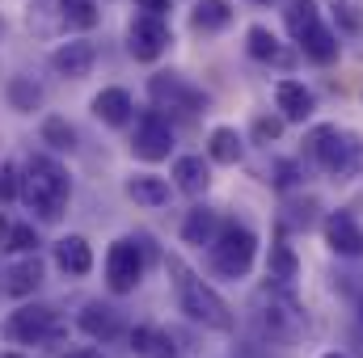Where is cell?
I'll list each match as a JSON object with an SVG mask.
<instances>
[{"mask_svg": "<svg viewBox=\"0 0 363 358\" xmlns=\"http://www.w3.org/2000/svg\"><path fill=\"white\" fill-rule=\"evenodd\" d=\"M169 274H174L178 308L194 321V325H207V329H233V312H228V304H224L203 278H194L178 258H169Z\"/></svg>", "mask_w": 363, "mask_h": 358, "instance_id": "1", "label": "cell"}, {"mask_svg": "<svg viewBox=\"0 0 363 358\" xmlns=\"http://www.w3.org/2000/svg\"><path fill=\"white\" fill-rule=\"evenodd\" d=\"M68 173L51 161V156H30L26 165V198L43 219H60L64 202H68Z\"/></svg>", "mask_w": 363, "mask_h": 358, "instance_id": "2", "label": "cell"}, {"mask_svg": "<svg viewBox=\"0 0 363 358\" xmlns=\"http://www.w3.org/2000/svg\"><path fill=\"white\" fill-rule=\"evenodd\" d=\"M313 156H317V165L330 173V178H351L355 169L363 165V144L359 135H351V131H338V127H317L313 131Z\"/></svg>", "mask_w": 363, "mask_h": 358, "instance_id": "3", "label": "cell"}, {"mask_svg": "<svg viewBox=\"0 0 363 358\" xmlns=\"http://www.w3.org/2000/svg\"><path fill=\"white\" fill-rule=\"evenodd\" d=\"M254 258H258V236L250 228L228 224V228L216 232V241H211V270L220 278H245L250 266H254Z\"/></svg>", "mask_w": 363, "mask_h": 358, "instance_id": "4", "label": "cell"}, {"mask_svg": "<svg viewBox=\"0 0 363 358\" xmlns=\"http://www.w3.org/2000/svg\"><path fill=\"white\" fill-rule=\"evenodd\" d=\"M127 47H131V55L144 59V64L161 59V55L169 51V25H165V17L140 13V17L131 21V30H127Z\"/></svg>", "mask_w": 363, "mask_h": 358, "instance_id": "5", "label": "cell"}, {"mask_svg": "<svg viewBox=\"0 0 363 358\" xmlns=\"http://www.w3.org/2000/svg\"><path fill=\"white\" fill-rule=\"evenodd\" d=\"M140 274H144V258H140L135 241H114L110 253H106V282H110V291H118V295L135 291Z\"/></svg>", "mask_w": 363, "mask_h": 358, "instance_id": "6", "label": "cell"}, {"mask_svg": "<svg viewBox=\"0 0 363 358\" xmlns=\"http://www.w3.org/2000/svg\"><path fill=\"white\" fill-rule=\"evenodd\" d=\"M131 148H135L140 161H165L169 148H174V131H169V122H165L157 110H148V114L140 118V127H135Z\"/></svg>", "mask_w": 363, "mask_h": 358, "instance_id": "7", "label": "cell"}, {"mask_svg": "<svg viewBox=\"0 0 363 358\" xmlns=\"http://www.w3.org/2000/svg\"><path fill=\"white\" fill-rule=\"evenodd\" d=\"M55 333V312L51 308H43V304H34V308H21V312H13L9 321H4V337L9 342H47Z\"/></svg>", "mask_w": 363, "mask_h": 358, "instance_id": "8", "label": "cell"}, {"mask_svg": "<svg viewBox=\"0 0 363 358\" xmlns=\"http://www.w3.org/2000/svg\"><path fill=\"white\" fill-rule=\"evenodd\" d=\"M148 93H152V101L157 105H169V110H203L207 105V97L199 89H190L182 76H169V72H161V76H152L148 81Z\"/></svg>", "mask_w": 363, "mask_h": 358, "instance_id": "9", "label": "cell"}, {"mask_svg": "<svg viewBox=\"0 0 363 358\" xmlns=\"http://www.w3.org/2000/svg\"><path fill=\"white\" fill-rule=\"evenodd\" d=\"M325 241L338 258H363V228L351 211H334L325 215Z\"/></svg>", "mask_w": 363, "mask_h": 358, "instance_id": "10", "label": "cell"}, {"mask_svg": "<svg viewBox=\"0 0 363 358\" xmlns=\"http://www.w3.org/2000/svg\"><path fill=\"white\" fill-rule=\"evenodd\" d=\"M93 59H97V47L85 42V38H77V42H64V47L51 55V68H55L60 76H68V81H81V76H89Z\"/></svg>", "mask_w": 363, "mask_h": 358, "instance_id": "11", "label": "cell"}, {"mask_svg": "<svg viewBox=\"0 0 363 358\" xmlns=\"http://www.w3.org/2000/svg\"><path fill=\"white\" fill-rule=\"evenodd\" d=\"M271 295V308L262 312V325L271 329V337H283V342H291V337H300V308L287 299V295Z\"/></svg>", "mask_w": 363, "mask_h": 358, "instance_id": "12", "label": "cell"}, {"mask_svg": "<svg viewBox=\"0 0 363 358\" xmlns=\"http://www.w3.org/2000/svg\"><path fill=\"white\" fill-rule=\"evenodd\" d=\"M274 101H279V114H283V122H304L308 114H313V93L304 89L300 81H279L274 85Z\"/></svg>", "mask_w": 363, "mask_h": 358, "instance_id": "13", "label": "cell"}, {"mask_svg": "<svg viewBox=\"0 0 363 358\" xmlns=\"http://www.w3.org/2000/svg\"><path fill=\"white\" fill-rule=\"evenodd\" d=\"M81 329L97 337V342H114L118 333H123V316H118V308H106V304H89L85 312H81Z\"/></svg>", "mask_w": 363, "mask_h": 358, "instance_id": "14", "label": "cell"}, {"mask_svg": "<svg viewBox=\"0 0 363 358\" xmlns=\"http://www.w3.org/2000/svg\"><path fill=\"white\" fill-rule=\"evenodd\" d=\"M131 93L127 89H101L93 97V114L101 118V122H110V127H123L127 118H131Z\"/></svg>", "mask_w": 363, "mask_h": 358, "instance_id": "15", "label": "cell"}, {"mask_svg": "<svg viewBox=\"0 0 363 358\" xmlns=\"http://www.w3.org/2000/svg\"><path fill=\"white\" fill-rule=\"evenodd\" d=\"M55 262L64 274H89L93 270V249L85 236H64L60 245H55Z\"/></svg>", "mask_w": 363, "mask_h": 358, "instance_id": "16", "label": "cell"}, {"mask_svg": "<svg viewBox=\"0 0 363 358\" xmlns=\"http://www.w3.org/2000/svg\"><path fill=\"white\" fill-rule=\"evenodd\" d=\"M207 156H211L216 165H237V161L245 156V144H241V135H237L233 127H216V131L207 135Z\"/></svg>", "mask_w": 363, "mask_h": 358, "instance_id": "17", "label": "cell"}, {"mask_svg": "<svg viewBox=\"0 0 363 358\" xmlns=\"http://www.w3.org/2000/svg\"><path fill=\"white\" fill-rule=\"evenodd\" d=\"M300 51H304L313 64H334V59H338V34L325 30V25H313V30L300 38Z\"/></svg>", "mask_w": 363, "mask_h": 358, "instance_id": "18", "label": "cell"}, {"mask_svg": "<svg viewBox=\"0 0 363 358\" xmlns=\"http://www.w3.org/2000/svg\"><path fill=\"white\" fill-rule=\"evenodd\" d=\"M216 232H220V219H216V211H207V207H194V211L186 215V224H182V241H186V245H211Z\"/></svg>", "mask_w": 363, "mask_h": 358, "instance_id": "19", "label": "cell"}, {"mask_svg": "<svg viewBox=\"0 0 363 358\" xmlns=\"http://www.w3.org/2000/svg\"><path fill=\"white\" fill-rule=\"evenodd\" d=\"M190 21H194V30L216 34V30L233 25V4H228V0H199L194 13H190Z\"/></svg>", "mask_w": 363, "mask_h": 358, "instance_id": "20", "label": "cell"}, {"mask_svg": "<svg viewBox=\"0 0 363 358\" xmlns=\"http://www.w3.org/2000/svg\"><path fill=\"white\" fill-rule=\"evenodd\" d=\"M245 51L254 59H262V64H287V51L279 47V38H274L267 25H250L245 30Z\"/></svg>", "mask_w": 363, "mask_h": 358, "instance_id": "21", "label": "cell"}, {"mask_svg": "<svg viewBox=\"0 0 363 358\" xmlns=\"http://www.w3.org/2000/svg\"><path fill=\"white\" fill-rule=\"evenodd\" d=\"M174 181H178L182 194H203L211 185V169L203 165V156H182L174 165Z\"/></svg>", "mask_w": 363, "mask_h": 358, "instance_id": "22", "label": "cell"}, {"mask_svg": "<svg viewBox=\"0 0 363 358\" xmlns=\"http://www.w3.org/2000/svg\"><path fill=\"white\" fill-rule=\"evenodd\" d=\"M127 194H131L140 207H165V202H169V185H165V178H152V173L127 178Z\"/></svg>", "mask_w": 363, "mask_h": 358, "instance_id": "23", "label": "cell"}, {"mask_svg": "<svg viewBox=\"0 0 363 358\" xmlns=\"http://www.w3.org/2000/svg\"><path fill=\"white\" fill-rule=\"evenodd\" d=\"M313 25H321V13H317V4L313 0H291V8H287V34L300 42Z\"/></svg>", "mask_w": 363, "mask_h": 358, "instance_id": "24", "label": "cell"}, {"mask_svg": "<svg viewBox=\"0 0 363 358\" xmlns=\"http://www.w3.org/2000/svg\"><path fill=\"white\" fill-rule=\"evenodd\" d=\"M38 282H43V266L30 258V262H21V266L9 270V282H4V291H9V295H30Z\"/></svg>", "mask_w": 363, "mask_h": 358, "instance_id": "25", "label": "cell"}, {"mask_svg": "<svg viewBox=\"0 0 363 358\" xmlns=\"http://www.w3.org/2000/svg\"><path fill=\"white\" fill-rule=\"evenodd\" d=\"M60 13H64V21H68L72 30H93V25L101 21V13H97L93 0H60Z\"/></svg>", "mask_w": 363, "mask_h": 358, "instance_id": "26", "label": "cell"}, {"mask_svg": "<svg viewBox=\"0 0 363 358\" xmlns=\"http://www.w3.org/2000/svg\"><path fill=\"white\" fill-rule=\"evenodd\" d=\"M300 274V262H296V253H291V245H283V241H274L271 245V278L279 287H287L291 278Z\"/></svg>", "mask_w": 363, "mask_h": 358, "instance_id": "27", "label": "cell"}, {"mask_svg": "<svg viewBox=\"0 0 363 358\" xmlns=\"http://www.w3.org/2000/svg\"><path fill=\"white\" fill-rule=\"evenodd\" d=\"M334 17H338V30L359 38L363 34V4L359 0H334Z\"/></svg>", "mask_w": 363, "mask_h": 358, "instance_id": "28", "label": "cell"}, {"mask_svg": "<svg viewBox=\"0 0 363 358\" xmlns=\"http://www.w3.org/2000/svg\"><path fill=\"white\" fill-rule=\"evenodd\" d=\"M43 139H47L51 148H72L77 135H72V127H68L64 118H47V122H43Z\"/></svg>", "mask_w": 363, "mask_h": 358, "instance_id": "29", "label": "cell"}, {"mask_svg": "<svg viewBox=\"0 0 363 358\" xmlns=\"http://www.w3.org/2000/svg\"><path fill=\"white\" fill-rule=\"evenodd\" d=\"M38 97H43V93L34 89L30 81H13V85H9V101H13V105H17L21 114H30V110L38 105Z\"/></svg>", "mask_w": 363, "mask_h": 358, "instance_id": "30", "label": "cell"}, {"mask_svg": "<svg viewBox=\"0 0 363 358\" xmlns=\"http://www.w3.org/2000/svg\"><path fill=\"white\" fill-rule=\"evenodd\" d=\"M4 249H17V253H30V249H38V236H34V228L30 224H17V228H9V245Z\"/></svg>", "mask_w": 363, "mask_h": 358, "instance_id": "31", "label": "cell"}, {"mask_svg": "<svg viewBox=\"0 0 363 358\" xmlns=\"http://www.w3.org/2000/svg\"><path fill=\"white\" fill-rule=\"evenodd\" d=\"M13 198H17V169L0 165V202H13Z\"/></svg>", "mask_w": 363, "mask_h": 358, "instance_id": "32", "label": "cell"}, {"mask_svg": "<svg viewBox=\"0 0 363 358\" xmlns=\"http://www.w3.org/2000/svg\"><path fill=\"white\" fill-rule=\"evenodd\" d=\"M254 135L258 139H279L283 135V118H258L254 122Z\"/></svg>", "mask_w": 363, "mask_h": 358, "instance_id": "33", "label": "cell"}, {"mask_svg": "<svg viewBox=\"0 0 363 358\" xmlns=\"http://www.w3.org/2000/svg\"><path fill=\"white\" fill-rule=\"evenodd\" d=\"M131 350H135V354H148V350H152V333H148V329H135V333H131Z\"/></svg>", "mask_w": 363, "mask_h": 358, "instance_id": "34", "label": "cell"}, {"mask_svg": "<svg viewBox=\"0 0 363 358\" xmlns=\"http://www.w3.org/2000/svg\"><path fill=\"white\" fill-rule=\"evenodd\" d=\"M135 4H140L144 13H157V17H165V8H169L174 0H135Z\"/></svg>", "mask_w": 363, "mask_h": 358, "instance_id": "35", "label": "cell"}, {"mask_svg": "<svg viewBox=\"0 0 363 358\" xmlns=\"http://www.w3.org/2000/svg\"><path fill=\"white\" fill-rule=\"evenodd\" d=\"M64 358H101L97 350H72V354H64Z\"/></svg>", "mask_w": 363, "mask_h": 358, "instance_id": "36", "label": "cell"}, {"mask_svg": "<svg viewBox=\"0 0 363 358\" xmlns=\"http://www.w3.org/2000/svg\"><path fill=\"white\" fill-rule=\"evenodd\" d=\"M321 358H347V354H338V350H334V354H321Z\"/></svg>", "mask_w": 363, "mask_h": 358, "instance_id": "37", "label": "cell"}, {"mask_svg": "<svg viewBox=\"0 0 363 358\" xmlns=\"http://www.w3.org/2000/svg\"><path fill=\"white\" fill-rule=\"evenodd\" d=\"M0 358H21V354H0Z\"/></svg>", "mask_w": 363, "mask_h": 358, "instance_id": "38", "label": "cell"}, {"mask_svg": "<svg viewBox=\"0 0 363 358\" xmlns=\"http://www.w3.org/2000/svg\"><path fill=\"white\" fill-rule=\"evenodd\" d=\"M258 4H271V0H258Z\"/></svg>", "mask_w": 363, "mask_h": 358, "instance_id": "39", "label": "cell"}, {"mask_svg": "<svg viewBox=\"0 0 363 358\" xmlns=\"http://www.w3.org/2000/svg\"><path fill=\"white\" fill-rule=\"evenodd\" d=\"M169 358H178V354H169Z\"/></svg>", "mask_w": 363, "mask_h": 358, "instance_id": "40", "label": "cell"}, {"mask_svg": "<svg viewBox=\"0 0 363 358\" xmlns=\"http://www.w3.org/2000/svg\"><path fill=\"white\" fill-rule=\"evenodd\" d=\"M359 308H363V304H359Z\"/></svg>", "mask_w": 363, "mask_h": 358, "instance_id": "41", "label": "cell"}]
</instances>
